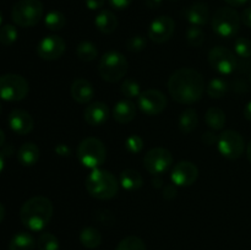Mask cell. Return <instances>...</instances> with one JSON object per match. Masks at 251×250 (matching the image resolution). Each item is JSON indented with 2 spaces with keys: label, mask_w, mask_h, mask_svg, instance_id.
Instances as JSON below:
<instances>
[{
  "label": "cell",
  "mask_w": 251,
  "mask_h": 250,
  "mask_svg": "<svg viewBox=\"0 0 251 250\" xmlns=\"http://www.w3.org/2000/svg\"><path fill=\"white\" fill-rule=\"evenodd\" d=\"M168 91L174 100L181 104H194L205 92V80L195 69L181 68L168 80Z\"/></svg>",
  "instance_id": "cell-1"
},
{
  "label": "cell",
  "mask_w": 251,
  "mask_h": 250,
  "mask_svg": "<svg viewBox=\"0 0 251 250\" xmlns=\"http://www.w3.org/2000/svg\"><path fill=\"white\" fill-rule=\"evenodd\" d=\"M53 216V203L46 196H33L28 199L20 210V220L32 232L44 229Z\"/></svg>",
  "instance_id": "cell-2"
},
{
  "label": "cell",
  "mask_w": 251,
  "mask_h": 250,
  "mask_svg": "<svg viewBox=\"0 0 251 250\" xmlns=\"http://www.w3.org/2000/svg\"><path fill=\"white\" fill-rule=\"evenodd\" d=\"M86 189L92 198L109 200L118 193V180L109 171L93 169L86 179Z\"/></svg>",
  "instance_id": "cell-3"
},
{
  "label": "cell",
  "mask_w": 251,
  "mask_h": 250,
  "mask_svg": "<svg viewBox=\"0 0 251 250\" xmlns=\"http://www.w3.org/2000/svg\"><path fill=\"white\" fill-rule=\"evenodd\" d=\"M77 159L83 167L93 171L104 164L107 159V149L97 137H86L77 147Z\"/></svg>",
  "instance_id": "cell-4"
},
{
  "label": "cell",
  "mask_w": 251,
  "mask_h": 250,
  "mask_svg": "<svg viewBox=\"0 0 251 250\" xmlns=\"http://www.w3.org/2000/svg\"><path fill=\"white\" fill-rule=\"evenodd\" d=\"M127 73V60L122 53L110 50L103 54L98 64V74L104 81L110 83L122 80Z\"/></svg>",
  "instance_id": "cell-5"
},
{
  "label": "cell",
  "mask_w": 251,
  "mask_h": 250,
  "mask_svg": "<svg viewBox=\"0 0 251 250\" xmlns=\"http://www.w3.org/2000/svg\"><path fill=\"white\" fill-rule=\"evenodd\" d=\"M43 16V4L41 0H19L11 11L12 21L20 27L28 28L41 21Z\"/></svg>",
  "instance_id": "cell-6"
},
{
  "label": "cell",
  "mask_w": 251,
  "mask_h": 250,
  "mask_svg": "<svg viewBox=\"0 0 251 250\" xmlns=\"http://www.w3.org/2000/svg\"><path fill=\"white\" fill-rule=\"evenodd\" d=\"M239 14L233 7H220L212 17V29L222 38H230L239 32Z\"/></svg>",
  "instance_id": "cell-7"
},
{
  "label": "cell",
  "mask_w": 251,
  "mask_h": 250,
  "mask_svg": "<svg viewBox=\"0 0 251 250\" xmlns=\"http://www.w3.org/2000/svg\"><path fill=\"white\" fill-rule=\"evenodd\" d=\"M29 92L26 78L17 74H4L0 76V98L7 102L25 100Z\"/></svg>",
  "instance_id": "cell-8"
},
{
  "label": "cell",
  "mask_w": 251,
  "mask_h": 250,
  "mask_svg": "<svg viewBox=\"0 0 251 250\" xmlns=\"http://www.w3.org/2000/svg\"><path fill=\"white\" fill-rule=\"evenodd\" d=\"M217 144L220 153L228 159H238L244 153V139L235 130H225L218 136Z\"/></svg>",
  "instance_id": "cell-9"
},
{
  "label": "cell",
  "mask_w": 251,
  "mask_h": 250,
  "mask_svg": "<svg viewBox=\"0 0 251 250\" xmlns=\"http://www.w3.org/2000/svg\"><path fill=\"white\" fill-rule=\"evenodd\" d=\"M173 163V156L171 151L164 147L151 149L144 157V167L152 175H159L164 173Z\"/></svg>",
  "instance_id": "cell-10"
},
{
  "label": "cell",
  "mask_w": 251,
  "mask_h": 250,
  "mask_svg": "<svg viewBox=\"0 0 251 250\" xmlns=\"http://www.w3.org/2000/svg\"><path fill=\"white\" fill-rule=\"evenodd\" d=\"M208 63L221 75H229L237 69L238 61L234 53L226 47H215L208 53Z\"/></svg>",
  "instance_id": "cell-11"
},
{
  "label": "cell",
  "mask_w": 251,
  "mask_h": 250,
  "mask_svg": "<svg viewBox=\"0 0 251 250\" xmlns=\"http://www.w3.org/2000/svg\"><path fill=\"white\" fill-rule=\"evenodd\" d=\"M140 110L146 115H158L166 109L167 98L158 90H146L137 98Z\"/></svg>",
  "instance_id": "cell-12"
},
{
  "label": "cell",
  "mask_w": 251,
  "mask_h": 250,
  "mask_svg": "<svg viewBox=\"0 0 251 250\" xmlns=\"http://www.w3.org/2000/svg\"><path fill=\"white\" fill-rule=\"evenodd\" d=\"M174 29H176V22H174V20L171 16L162 15V16L156 17L150 24L147 34H149L150 39L152 42H154L157 44H161L171 39V37L174 33Z\"/></svg>",
  "instance_id": "cell-13"
},
{
  "label": "cell",
  "mask_w": 251,
  "mask_h": 250,
  "mask_svg": "<svg viewBox=\"0 0 251 250\" xmlns=\"http://www.w3.org/2000/svg\"><path fill=\"white\" fill-rule=\"evenodd\" d=\"M66 44L61 37L51 34L42 39L37 46V54L41 59L48 61L58 60L65 51Z\"/></svg>",
  "instance_id": "cell-14"
},
{
  "label": "cell",
  "mask_w": 251,
  "mask_h": 250,
  "mask_svg": "<svg viewBox=\"0 0 251 250\" xmlns=\"http://www.w3.org/2000/svg\"><path fill=\"white\" fill-rule=\"evenodd\" d=\"M199 169L189 161H181L172 169V183L176 186H190L198 180Z\"/></svg>",
  "instance_id": "cell-15"
},
{
  "label": "cell",
  "mask_w": 251,
  "mask_h": 250,
  "mask_svg": "<svg viewBox=\"0 0 251 250\" xmlns=\"http://www.w3.org/2000/svg\"><path fill=\"white\" fill-rule=\"evenodd\" d=\"M9 126L15 134L27 135L33 130L34 120L28 112L24 109H14L9 115Z\"/></svg>",
  "instance_id": "cell-16"
},
{
  "label": "cell",
  "mask_w": 251,
  "mask_h": 250,
  "mask_svg": "<svg viewBox=\"0 0 251 250\" xmlns=\"http://www.w3.org/2000/svg\"><path fill=\"white\" fill-rule=\"evenodd\" d=\"M83 118H85V122L91 126H100L109 118V108L103 102L91 103L86 107Z\"/></svg>",
  "instance_id": "cell-17"
},
{
  "label": "cell",
  "mask_w": 251,
  "mask_h": 250,
  "mask_svg": "<svg viewBox=\"0 0 251 250\" xmlns=\"http://www.w3.org/2000/svg\"><path fill=\"white\" fill-rule=\"evenodd\" d=\"M184 17L191 26L201 27L206 25L210 20V9L205 2H194L183 11Z\"/></svg>",
  "instance_id": "cell-18"
},
{
  "label": "cell",
  "mask_w": 251,
  "mask_h": 250,
  "mask_svg": "<svg viewBox=\"0 0 251 250\" xmlns=\"http://www.w3.org/2000/svg\"><path fill=\"white\" fill-rule=\"evenodd\" d=\"M70 93L74 100L80 104H87L95 97V88L90 81L85 78H76L70 86Z\"/></svg>",
  "instance_id": "cell-19"
},
{
  "label": "cell",
  "mask_w": 251,
  "mask_h": 250,
  "mask_svg": "<svg viewBox=\"0 0 251 250\" xmlns=\"http://www.w3.org/2000/svg\"><path fill=\"white\" fill-rule=\"evenodd\" d=\"M136 115V105L130 100H122L113 108V118L119 124H127Z\"/></svg>",
  "instance_id": "cell-20"
},
{
  "label": "cell",
  "mask_w": 251,
  "mask_h": 250,
  "mask_svg": "<svg viewBox=\"0 0 251 250\" xmlns=\"http://www.w3.org/2000/svg\"><path fill=\"white\" fill-rule=\"evenodd\" d=\"M17 161L24 167H32L39 161V149L33 142H25L17 151Z\"/></svg>",
  "instance_id": "cell-21"
},
{
  "label": "cell",
  "mask_w": 251,
  "mask_h": 250,
  "mask_svg": "<svg viewBox=\"0 0 251 250\" xmlns=\"http://www.w3.org/2000/svg\"><path fill=\"white\" fill-rule=\"evenodd\" d=\"M95 25L100 32L104 34H110L117 29L118 19L110 10H102L96 16Z\"/></svg>",
  "instance_id": "cell-22"
},
{
  "label": "cell",
  "mask_w": 251,
  "mask_h": 250,
  "mask_svg": "<svg viewBox=\"0 0 251 250\" xmlns=\"http://www.w3.org/2000/svg\"><path fill=\"white\" fill-rule=\"evenodd\" d=\"M119 183L125 190L135 191L144 184L142 175L135 169H124L119 175Z\"/></svg>",
  "instance_id": "cell-23"
},
{
  "label": "cell",
  "mask_w": 251,
  "mask_h": 250,
  "mask_svg": "<svg viewBox=\"0 0 251 250\" xmlns=\"http://www.w3.org/2000/svg\"><path fill=\"white\" fill-rule=\"evenodd\" d=\"M36 247V239L27 232L16 233L9 243V250H34Z\"/></svg>",
  "instance_id": "cell-24"
},
{
  "label": "cell",
  "mask_w": 251,
  "mask_h": 250,
  "mask_svg": "<svg viewBox=\"0 0 251 250\" xmlns=\"http://www.w3.org/2000/svg\"><path fill=\"white\" fill-rule=\"evenodd\" d=\"M199 123L198 113L193 108H188L180 114L178 119V126L183 134H190L196 129Z\"/></svg>",
  "instance_id": "cell-25"
},
{
  "label": "cell",
  "mask_w": 251,
  "mask_h": 250,
  "mask_svg": "<svg viewBox=\"0 0 251 250\" xmlns=\"http://www.w3.org/2000/svg\"><path fill=\"white\" fill-rule=\"evenodd\" d=\"M206 124L210 129L218 131V130H222L226 125V114L221 108L212 107L206 112L205 115Z\"/></svg>",
  "instance_id": "cell-26"
},
{
  "label": "cell",
  "mask_w": 251,
  "mask_h": 250,
  "mask_svg": "<svg viewBox=\"0 0 251 250\" xmlns=\"http://www.w3.org/2000/svg\"><path fill=\"white\" fill-rule=\"evenodd\" d=\"M80 242L87 249H95L102 243V235L100 230L93 227H86L80 233Z\"/></svg>",
  "instance_id": "cell-27"
},
{
  "label": "cell",
  "mask_w": 251,
  "mask_h": 250,
  "mask_svg": "<svg viewBox=\"0 0 251 250\" xmlns=\"http://www.w3.org/2000/svg\"><path fill=\"white\" fill-rule=\"evenodd\" d=\"M44 25H46L47 28L53 32L60 31V29H63L65 27L66 17L63 12L53 10V11H49L46 15V17H44Z\"/></svg>",
  "instance_id": "cell-28"
},
{
  "label": "cell",
  "mask_w": 251,
  "mask_h": 250,
  "mask_svg": "<svg viewBox=\"0 0 251 250\" xmlns=\"http://www.w3.org/2000/svg\"><path fill=\"white\" fill-rule=\"evenodd\" d=\"M76 55L82 61H93L98 56V49L92 42L83 41L76 48Z\"/></svg>",
  "instance_id": "cell-29"
},
{
  "label": "cell",
  "mask_w": 251,
  "mask_h": 250,
  "mask_svg": "<svg viewBox=\"0 0 251 250\" xmlns=\"http://www.w3.org/2000/svg\"><path fill=\"white\" fill-rule=\"evenodd\" d=\"M228 91V83L223 78L216 77L206 86V92L211 98H222Z\"/></svg>",
  "instance_id": "cell-30"
},
{
  "label": "cell",
  "mask_w": 251,
  "mask_h": 250,
  "mask_svg": "<svg viewBox=\"0 0 251 250\" xmlns=\"http://www.w3.org/2000/svg\"><path fill=\"white\" fill-rule=\"evenodd\" d=\"M37 248L38 250H59L60 243L53 233H42L37 239Z\"/></svg>",
  "instance_id": "cell-31"
},
{
  "label": "cell",
  "mask_w": 251,
  "mask_h": 250,
  "mask_svg": "<svg viewBox=\"0 0 251 250\" xmlns=\"http://www.w3.org/2000/svg\"><path fill=\"white\" fill-rule=\"evenodd\" d=\"M115 250H146L144 240L136 235H129L119 242Z\"/></svg>",
  "instance_id": "cell-32"
},
{
  "label": "cell",
  "mask_w": 251,
  "mask_h": 250,
  "mask_svg": "<svg viewBox=\"0 0 251 250\" xmlns=\"http://www.w3.org/2000/svg\"><path fill=\"white\" fill-rule=\"evenodd\" d=\"M17 36V29L14 25H4L0 27V43L2 46H11L16 42Z\"/></svg>",
  "instance_id": "cell-33"
},
{
  "label": "cell",
  "mask_w": 251,
  "mask_h": 250,
  "mask_svg": "<svg viewBox=\"0 0 251 250\" xmlns=\"http://www.w3.org/2000/svg\"><path fill=\"white\" fill-rule=\"evenodd\" d=\"M120 91L126 98H139V96L141 95L140 83L132 78H126L120 86Z\"/></svg>",
  "instance_id": "cell-34"
},
{
  "label": "cell",
  "mask_w": 251,
  "mask_h": 250,
  "mask_svg": "<svg viewBox=\"0 0 251 250\" xmlns=\"http://www.w3.org/2000/svg\"><path fill=\"white\" fill-rule=\"evenodd\" d=\"M186 41L191 47H200L205 42V33L198 26H190L186 31Z\"/></svg>",
  "instance_id": "cell-35"
},
{
  "label": "cell",
  "mask_w": 251,
  "mask_h": 250,
  "mask_svg": "<svg viewBox=\"0 0 251 250\" xmlns=\"http://www.w3.org/2000/svg\"><path fill=\"white\" fill-rule=\"evenodd\" d=\"M234 50L235 54L240 58H250L251 56V41L244 37H239L237 38L234 43Z\"/></svg>",
  "instance_id": "cell-36"
},
{
  "label": "cell",
  "mask_w": 251,
  "mask_h": 250,
  "mask_svg": "<svg viewBox=\"0 0 251 250\" xmlns=\"http://www.w3.org/2000/svg\"><path fill=\"white\" fill-rule=\"evenodd\" d=\"M125 149L131 154L140 153L142 151V149H144V140L139 135H130L125 140Z\"/></svg>",
  "instance_id": "cell-37"
},
{
  "label": "cell",
  "mask_w": 251,
  "mask_h": 250,
  "mask_svg": "<svg viewBox=\"0 0 251 250\" xmlns=\"http://www.w3.org/2000/svg\"><path fill=\"white\" fill-rule=\"evenodd\" d=\"M146 46H147L146 38H145L144 36H140V34L130 37V38L126 41V49L129 51H132V53L141 51Z\"/></svg>",
  "instance_id": "cell-38"
},
{
  "label": "cell",
  "mask_w": 251,
  "mask_h": 250,
  "mask_svg": "<svg viewBox=\"0 0 251 250\" xmlns=\"http://www.w3.org/2000/svg\"><path fill=\"white\" fill-rule=\"evenodd\" d=\"M110 6L115 10H124L131 5L132 0H108Z\"/></svg>",
  "instance_id": "cell-39"
},
{
  "label": "cell",
  "mask_w": 251,
  "mask_h": 250,
  "mask_svg": "<svg viewBox=\"0 0 251 250\" xmlns=\"http://www.w3.org/2000/svg\"><path fill=\"white\" fill-rule=\"evenodd\" d=\"M176 196V185H174L173 183L168 184V185L164 186L163 189V198L167 200H172Z\"/></svg>",
  "instance_id": "cell-40"
},
{
  "label": "cell",
  "mask_w": 251,
  "mask_h": 250,
  "mask_svg": "<svg viewBox=\"0 0 251 250\" xmlns=\"http://www.w3.org/2000/svg\"><path fill=\"white\" fill-rule=\"evenodd\" d=\"M85 2L90 10H100L103 7L105 0H85Z\"/></svg>",
  "instance_id": "cell-41"
},
{
  "label": "cell",
  "mask_w": 251,
  "mask_h": 250,
  "mask_svg": "<svg viewBox=\"0 0 251 250\" xmlns=\"http://www.w3.org/2000/svg\"><path fill=\"white\" fill-rule=\"evenodd\" d=\"M240 20H242V22L245 25V26L251 28V6L247 7V9L242 12Z\"/></svg>",
  "instance_id": "cell-42"
},
{
  "label": "cell",
  "mask_w": 251,
  "mask_h": 250,
  "mask_svg": "<svg viewBox=\"0 0 251 250\" xmlns=\"http://www.w3.org/2000/svg\"><path fill=\"white\" fill-rule=\"evenodd\" d=\"M202 141L207 145H213L216 141H218V139H217V136H216V134L208 131V132H205V134L202 135Z\"/></svg>",
  "instance_id": "cell-43"
},
{
  "label": "cell",
  "mask_w": 251,
  "mask_h": 250,
  "mask_svg": "<svg viewBox=\"0 0 251 250\" xmlns=\"http://www.w3.org/2000/svg\"><path fill=\"white\" fill-rule=\"evenodd\" d=\"M162 2H163V0H145V4L149 9H158Z\"/></svg>",
  "instance_id": "cell-44"
},
{
  "label": "cell",
  "mask_w": 251,
  "mask_h": 250,
  "mask_svg": "<svg viewBox=\"0 0 251 250\" xmlns=\"http://www.w3.org/2000/svg\"><path fill=\"white\" fill-rule=\"evenodd\" d=\"M55 152L59 156H69L70 150H69L68 146H65V145H58V146L55 147Z\"/></svg>",
  "instance_id": "cell-45"
},
{
  "label": "cell",
  "mask_w": 251,
  "mask_h": 250,
  "mask_svg": "<svg viewBox=\"0 0 251 250\" xmlns=\"http://www.w3.org/2000/svg\"><path fill=\"white\" fill-rule=\"evenodd\" d=\"M225 1L227 2L230 7H240L243 6V5L247 4L249 0H225Z\"/></svg>",
  "instance_id": "cell-46"
},
{
  "label": "cell",
  "mask_w": 251,
  "mask_h": 250,
  "mask_svg": "<svg viewBox=\"0 0 251 250\" xmlns=\"http://www.w3.org/2000/svg\"><path fill=\"white\" fill-rule=\"evenodd\" d=\"M244 117L245 119H248L249 122H251V100L245 105L244 108Z\"/></svg>",
  "instance_id": "cell-47"
},
{
  "label": "cell",
  "mask_w": 251,
  "mask_h": 250,
  "mask_svg": "<svg viewBox=\"0 0 251 250\" xmlns=\"http://www.w3.org/2000/svg\"><path fill=\"white\" fill-rule=\"evenodd\" d=\"M4 167H5V154L2 153V151H0V174H1V172L4 171Z\"/></svg>",
  "instance_id": "cell-48"
},
{
  "label": "cell",
  "mask_w": 251,
  "mask_h": 250,
  "mask_svg": "<svg viewBox=\"0 0 251 250\" xmlns=\"http://www.w3.org/2000/svg\"><path fill=\"white\" fill-rule=\"evenodd\" d=\"M5 140H6V137H5V132L2 131L1 129H0V147H2L5 145Z\"/></svg>",
  "instance_id": "cell-49"
},
{
  "label": "cell",
  "mask_w": 251,
  "mask_h": 250,
  "mask_svg": "<svg viewBox=\"0 0 251 250\" xmlns=\"http://www.w3.org/2000/svg\"><path fill=\"white\" fill-rule=\"evenodd\" d=\"M5 218V207L1 202H0V223L2 222V220Z\"/></svg>",
  "instance_id": "cell-50"
},
{
  "label": "cell",
  "mask_w": 251,
  "mask_h": 250,
  "mask_svg": "<svg viewBox=\"0 0 251 250\" xmlns=\"http://www.w3.org/2000/svg\"><path fill=\"white\" fill-rule=\"evenodd\" d=\"M247 157H248V159H249V162L251 163V140H250L249 145H248V147H247Z\"/></svg>",
  "instance_id": "cell-51"
},
{
  "label": "cell",
  "mask_w": 251,
  "mask_h": 250,
  "mask_svg": "<svg viewBox=\"0 0 251 250\" xmlns=\"http://www.w3.org/2000/svg\"><path fill=\"white\" fill-rule=\"evenodd\" d=\"M1 24H2V14L1 11H0V27H1Z\"/></svg>",
  "instance_id": "cell-52"
},
{
  "label": "cell",
  "mask_w": 251,
  "mask_h": 250,
  "mask_svg": "<svg viewBox=\"0 0 251 250\" xmlns=\"http://www.w3.org/2000/svg\"><path fill=\"white\" fill-rule=\"evenodd\" d=\"M1 109H2V108H1V103H0V113H1Z\"/></svg>",
  "instance_id": "cell-53"
},
{
  "label": "cell",
  "mask_w": 251,
  "mask_h": 250,
  "mask_svg": "<svg viewBox=\"0 0 251 250\" xmlns=\"http://www.w3.org/2000/svg\"><path fill=\"white\" fill-rule=\"evenodd\" d=\"M171 1H176V0H171Z\"/></svg>",
  "instance_id": "cell-54"
},
{
  "label": "cell",
  "mask_w": 251,
  "mask_h": 250,
  "mask_svg": "<svg viewBox=\"0 0 251 250\" xmlns=\"http://www.w3.org/2000/svg\"><path fill=\"white\" fill-rule=\"evenodd\" d=\"M249 1H250V4H251V0H249Z\"/></svg>",
  "instance_id": "cell-55"
},
{
  "label": "cell",
  "mask_w": 251,
  "mask_h": 250,
  "mask_svg": "<svg viewBox=\"0 0 251 250\" xmlns=\"http://www.w3.org/2000/svg\"><path fill=\"white\" fill-rule=\"evenodd\" d=\"M250 81H251V77H250Z\"/></svg>",
  "instance_id": "cell-56"
}]
</instances>
